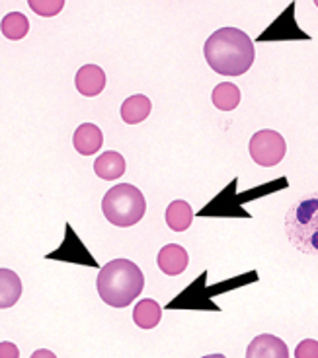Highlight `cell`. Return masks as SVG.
I'll return each instance as SVG.
<instances>
[{"instance_id":"6da1fadb","label":"cell","mask_w":318,"mask_h":358,"mask_svg":"<svg viewBox=\"0 0 318 358\" xmlns=\"http://www.w3.org/2000/svg\"><path fill=\"white\" fill-rule=\"evenodd\" d=\"M205 61L223 76H240L254 64L256 49L252 39L238 27H221L203 45Z\"/></svg>"},{"instance_id":"7a4b0ae2","label":"cell","mask_w":318,"mask_h":358,"mask_svg":"<svg viewBox=\"0 0 318 358\" xmlns=\"http://www.w3.org/2000/svg\"><path fill=\"white\" fill-rule=\"evenodd\" d=\"M143 287L145 277L141 268L129 259H113L106 263L96 280L98 294L111 308H127L141 296Z\"/></svg>"},{"instance_id":"3957f363","label":"cell","mask_w":318,"mask_h":358,"mask_svg":"<svg viewBox=\"0 0 318 358\" xmlns=\"http://www.w3.org/2000/svg\"><path fill=\"white\" fill-rule=\"evenodd\" d=\"M285 234L295 250L318 255V195L300 199L285 216Z\"/></svg>"},{"instance_id":"277c9868","label":"cell","mask_w":318,"mask_h":358,"mask_svg":"<svg viewBox=\"0 0 318 358\" xmlns=\"http://www.w3.org/2000/svg\"><path fill=\"white\" fill-rule=\"evenodd\" d=\"M102 213L106 220L119 228H129L143 220L146 213L145 195L131 183H119L102 199Z\"/></svg>"},{"instance_id":"5b68a950","label":"cell","mask_w":318,"mask_h":358,"mask_svg":"<svg viewBox=\"0 0 318 358\" xmlns=\"http://www.w3.org/2000/svg\"><path fill=\"white\" fill-rule=\"evenodd\" d=\"M248 150H250V156H252V160L258 166L273 168V166H277L285 158L287 144H285V138L277 131L264 129V131H258L250 138Z\"/></svg>"},{"instance_id":"8992f818","label":"cell","mask_w":318,"mask_h":358,"mask_svg":"<svg viewBox=\"0 0 318 358\" xmlns=\"http://www.w3.org/2000/svg\"><path fill=\"white\" fill-rule=\"evenodd\" d=\"M246 358H289V349L275 335H258L246 349Z\"/></svg>"},{"instance_id":"52a82bcc","label":"cell","mask_w":318,"mask_h":358,"mask_svg":"<svg viewBox=\"0 0 318 358\" xmlns=\"http://www.w3.org/2000/svg\"><path fill=\"white\" fill-rule=\"evenodd\" d=\"M156 263H158V268L163 271L164 275L178 277V275H182L184 271L188 268L190 257H188V251L184 250L182 245L168 243V245H164L163 250L158 251Z\"/></svg>"},{"instance_id":"ba28073f","label":"cell","mask_w":318,"mask_h":358,"mask_svg":"<svg viewBox=\"0 0 318 358\" xmlns=\"http://www.w3.org/2000/svg\"><path fill=\"white\" fill-rule=\"evenodd\" d=\"M74 84H76V90L81 92L82 96L94 98L106 88V72L102 71L98 64H84L76 72Z\"/></svg>"},{"instance_id":"9c48e42d","label":"cell","mask_w":318,"mask_h":358,"mask_svg":"<svg viewBox=\"0 0 318 358\" xmlns=\"http://www.w3.org/2000/svg\"><path fill=\"white\" fill-rule=\"evenodd\" d=\"M74 148L76 152L82 156H92L102 148L104 144V134H102L100 127H96L94 123H82L73 136Z\"/></svg>"},{"instance_id":"30bf717a","label":"cell","mask_w":318,"mask_h":358,"mask_svg":"<svg viewBox=\"0 0 318 358\" xmlns=\"http://www.w3.org/2000/svg\"><path fill=\"white\" fill-rule=\"evenodd\" d=\"M94 171L100 179H106V181H113V179H119L123 173H125V160L119 152H113V150H108V152L100 154L96 162H94Z\"/></svg>"},{"instance_id":"8fae6325","label":"cell","mask_w":318,"mask_h":358,"mask_svg":"<svg viewBox=\"0 0 318 358\" xmlns=\"http://www.w3.org/2000/svg\"><path fill=\"white\" fill-rule=\"evenodd\" d=\"M153 111V103L151 99L143 96V94H135L123 101L121 106V119L127 123V125H137V123H143L146 117L151 115Z\"/></svg>"},{"instance_id":"7c38bea8","label":"cell","mask_w":318,"mask_h":358,"mask_svg":"<svg viewBox=\"0 0 318 358\" xmlns=\"http://www.w3.org/2000/svg\"><path fill=\"white\" fill-rule=\"evenodd\" d=\"M22 296V280L10 268H0V310L12 308Z\"/></svg>"},{"instance_id":"4fadbf2b","label":"cell","mask_w":318,"mask_h":358,"mask_svg":"<svg viewBox=\"0 0 318 358\" xmlns=\"http://www.w3.org/2000/svg\"><path fill=\"white\" fill-rule=\"evenodd\" d=\"M163 320V308L151 298H143L133 310V322L141 329H155Z\"/></svg>"},{"instance_id":"5bb4252c","label":"cell","mask_w":318,"mask_h":358,"mask_svg":"<svg viewBox=\"0 0 318 358\" xmlns=\"http://www.w3.org/2000/svg\"><path fill=\"white\" fill-rule=\"evenodd\" d=\"M193 222V210L191 205H188L186 201L178 199L172 201L168 208H166V224L170 226V230L174 232H186Z\"/></svg>"},{"instance_id":"9a60e30c","label":"cell","mask_w":318,"mask_h":358,"mask_svg":"<svg viewBox=\"0 0 318 358\" xmlns=\"http://www.w3.org/2000/svg\"><path fill=\"white\" fill-rule=\"evenodd\" d=\"M211 99H213V106L221 111H233L240 103V90L233 82H221L213 90Z\"/></svg>"},{"instance_id":"2e32d148","label":"cell","mask_w":318,"mask_h":358,"mask_svg":"<svg viewBox=\"0 0 318 358\" xmlns=\"http://www.w3.org/2000/svg\"><path fill=\"white\" fill-rule=\"evenodd\" d=\"M0 31H2V36L6 37V39L20 41L29 31V20L22 12H10L0 22Z\"/></svg>"},{"instance_id":"e0dca14e","label":"cell","mask_w":318,"mask_h":358,"mask_svg":"<svg viewBox=\"0 0 318 358\" xmlns=\"http://www.w3.org/2000/svg\"><path fill=\"white\" fill-rule=\"evenodd\" d=\"M63 0H32L29 8L34 10L36 14L43 16V18H53L61 10H63Z\"/></svg>"},{"instance_id":"ac0fdd59","label":"cell","mask_w":318,"mask_h":358,"mask_svg":"<svg viewBox=\"0 0 318 358\" xmlns=\"http://www.w3.org/2000/svg\"><path fill=\"white\" fill-rule=\"evenodd\" d=\"M295 358H318V341H300L297 349H295Z\"/></svg>"},{"instance_id":"d6986e66","label":"cell","mask_w":318,"mask_h":358,"mask_svg":"<svg viewBox=\"0 0 318 358\" xmlns=\"http://www.w3.org/2000/svg\"><path fill=\"white\" fill-rule=\"evenodd\" d=\"M0 358H20L18 347L10 341H2L0 343Z\"/></svg>"},{"instance_id":"ffe728a7","label":"cell","mask_w":318,"mask_h":358,"mask_svg":"<svg viewBox=\"0 0 318 358\" xmlns=\"http://www.w3.org/2000/svg\"><path fill=\"white\" fill-rule=\"evenodd\" d=\"M29 358H57L55 357V352H51V350H47V349H39L36 350L34 355Z\"/></svg>"},{"instance_id":"44dd1931","label":"cell","mask_w":318,"mask_h":358,"mask_svg":"<svg viewBox=\"0 0 318 358\" xmlns=\"http://www.w3.org/2000/svg\"><path fill=\"white\" fill-rule=\"evenodd\" d=\"M201 358H227L225 355H207V357H201Z\"/></svg>"}]
</instances>
